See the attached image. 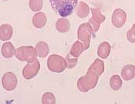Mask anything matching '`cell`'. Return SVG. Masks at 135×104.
<instances>
[{
  "label": "cell",
  "mask_w": 135,
  "mask_h": 104,
  "mask_svg": "<svg viewBox=\"0 0 135 104\" xmlns=\"http://www.w3.org/2000/svg\"><path fill=\"white\" fill-rule=\"evenodd\" d=\"M53 11L62 17L72 14L77 6V0H50Z\"/></svg>",
  "instance_id": "6da1fadb"
},
{
  "label": "cell",
  "mask_w": 135,
  "mask_h": 104,
  "mask_svg": "<svg viewBox=\"0 0 135 104\" xmlns=\"http://www.w3.org/2000/svg\"><path fill=\"white\" fill-rule=\"evenodd\" d=\"M99 76L100 75L90 67L86 76H83L79 79L77 82L78 89L83 93H86L90 90L94 89L98 82Z\"/></svg>",
  "instance_id": "7a4b0ae2"
},
{
  "label": "cell",
  "mask_w": 135,
  "mask_h": 104,
  "mask_svg": "<svg viewBox=\"0 0 135 104\" xmlns=\"http://www.w3.org/2000/svg\"><path fill=\"white\" fill-rule=\"evenodd\" d=\"M15 56L22 62L30 63L36 60L38 54L36 48H33L32 46H21L16 49Z\"/></svg>",
  "instance_id": "3957f363"
},
{
  "label": "cell",
  "mask_w": 135,
  "mask_h": 104,
  "mask_svg": "<svg viewBox=\"0 0 135 104\" xmlns=\"http://www.w3.org/2000/svg\"><path fill=\"white\" fill-rule=\"evenodd\" d=\"M47 66L50 71L54 73H62L67 67L66 60L59 55L52 54L47 61Z\"/></svg>",
  "instance_id": "277c9868"
},
{
  "label": "cell",
  "mask_w": 135,
  "mask_h": 104,
  "mask_svg": "<svg viewBox=\"0 0 135 104\" xmlns=\"http://www.w3.org/2000/svg\"><path fill=\"white\" fill-rule=\"evenodd\" d=\"M93 30L94 29L89 22L83 23L82 25L80 26L78 29V32H77L78 39L83 42L86 50L90 47V39L92 36Z\"/></svg>",
  "instance_id": "5b68a950"
},
{
  "label": "cell",
  "mask_w": 135,
  "mask_h": 104,
  "mask_svg": "<svg viewBox=\"0 0 135 104\" xmlns=\"http://www.w3.org/2000/svg\"><path fill=\"white\" fill-rule=\"evenodd\" d=\"M40 69V62L36 60L34 62L28 63L22 70V76L26 80H30L35 77Z\"/></svg>",
  "instance_id": "8992f818"
},
{
  "label": "cell",
  "mask_w": 135,
  "mask_h": 104,
  "mask_svg": "<svg viewBox=\"0 0 135 104\" xmlns=\"http://www.w3.org/2000/svg\"><path fill=\"white\" fill-rule=\"evenodd\" d=\"M91 12H92V17L88 22L92 26L94 31L97 32L98 31L100 24L105 21L106 18L104 15H102V13L100 12V9L99 8H93L91 9Z\"/></svg>",
  "instance_id": "52a82bcc"
},
{
  "label": "cell",
  "mask_w": 135,
  "mask_h": 104,
  "mask_svg": "<svg viewBox=\"0 0 135 104\" xmlns=\"http://www.w3.org/2000/svg\"><path fill=\"white\" fill-rule=\"evenodd\" d=\"M2 86L3 87L8 90V91H12L16 89L18 80L16 76V75L12 73H6L2 77Z\"/></svg>",
  "instance_id": "ba28073f"
},
{
  "label": "cell",
  "mask_w": 135,
  "mask_h": 104,
  "mask_svg": "<svg viewBox=\"0 0 135 104\" xmlns=\"http://www.w3.org/2000/svg\"><path fill=\"white\" fill-rule=\"evenodd\" d=\"M127 14L124 11L121 9H115L112 16V23L116 28L122 27L126 22Z\"/></svg>",
  "instance_id": "9c48e42d"
},
{
  "label": "cell",
  "mask_w": 135,
  "mask_h": 104,
  "mask_svg": "<svg viewBox=\"0 0 135 104\" xmlns=\"http://www.w3.org/2000/svg\"><path fill=\"white\" fill-rule=\"evenodd\" d=\"M121 76L124 80L129 81L135 77V66L129 64L126 65L121 70Z\"/></svg>",
  "instance_id": "30bf717a"
},
{
  "label": "cell",
  "mask_w": 135,
  "mask_h": 104,
  "mask_svg": "<svg viewBox=\"0 0 135 104\" xmlns=\"http://www.w3.org/2000/svg\"><path fill=\"white\" fill-rule=\"evenodd\" d=\"M13 29L12 27L9 24L2 25L0 27V39L2 41H6L10 39L12 36Z\"/></svg>",
  "instance_id": "8fae6325"
},
{
  "label": "cell",
  "mask_w": 135,
  "mask_h": 104,
  "mask_svg": "<svg viewBox=\"0 0 135 104\" xmlns=\"http://www.w3.org/2000/svg\"><path fill=\"white\" fill-rule=\"evenodd\" d=\"M46 23V16L43 12H37L32 17V24L37 29L42 28Z\"/></svg>",
  "instance_id": "7c38bea8"
},
{
  "label": "cell",
  "mask_w": 135,
  "mask_h": 104,
  "mask_svg": "<svg viewBox=\"0 0 135 104\" xmlns=\"http://www.w3.org/2000/svg\"><path fill=\"white\" fill-rule=\"evenodd\" d=\"M110 50H111V47L110 43H108L107 42H103L102 43L100 44L98 47L97 55L101 59H107L110 53Z\"/></svg>",
  "instance_id": "4fadbf2b"
},
{
  "label": "cell",
  "mask_w": 135,
  "mask_h": 104,
  "mask_svg": "<svg viewBox=\"0 0 135 104\" xmlns=\"http://www.w3.org/2000/svg\"><path fill=\"white\" fill-rule=\"evenodd\" d=\"M76 15L80 18L81 19L86 18L90 13V9H89L88 5L82 1L80 2V3L76 7Z\"/></svg>",
  "instance_id": "5bb4252c"
},
{
  "label": "cell",
  "mask_w": 135,
  "mask_h": 104,
  "mask_svg": "<svg viewBox=\"0 0 135 104\" xmlns=\"http://www.w3.org/2000/svg\"><path fill=\"white\" fill-rule=\"evenodd\" d=\"M84 50H86V49H85L83 43L81 41L78 40L73 45L70 54L75 58H78Z\"/></svg>",
  "instance_id": "9a60e30c"
},
{
  "label": "cell",
  "mask_w": 135,
  "mask_h": 104,
  "mask_svg": "<svg viewBox=\"0 0 135 104\" xmlns=\"http://www.w3.org/2000/svg\"><path fill=\"white\" fill-rule=\"evenodd\" d=\"M35 48L36 49L38 56H40V58H45L50 52L49 46L47 43H46L45 42H39Z\"/></svg>",
  "instance_id": "2e32d148"
},
{
  "label": "cell",
  "mask_w": 135,
  "mask_h": 104,
  "mask_svg": "<svg viewBox=\"0 0 135 104\" xmlns=\"http://www.w3.org/2000/svg\"><path fill=\"white\" fill-rule=\"evenodd\" d=\"M16 49L11 42H6L2 47V54L6 58H11L15 54Z\"/></svg>",
  "instance_id": "e0dca14e"
},
{
  "label": "cell",
  "mask_w": 135,
  "mask_h": 104,
  "mask_svg": "<svg viewBox=\"0 0 135 104\" xmlns=\"http://www.w3.org/2000/svg\"><path fill=\"white\" fill-rule=\"evenodd\" d=\"M70 24L66 19H59L56 23V28L60 32H66L69 31Z\"/></svg>",
  "instance_id": "ac0fdd59"
},
{
  "label": "cell",
  "mask_w": 135,
  "mask_h": 104,
  "mask_svg": "<svg viewBox=\"0 0 135 104\" xmlns=\"http://www.w3.org/2000/svg\"><path fill=\"white\" fill-rule=\"evenodd\" d=\"M123 85V82L120 77V76L118 75H114L113 76L110 80V86L111 87V89L114 91L119 90Z\"/></svg>",
  "instance_id": "d6986e66"
},
{
  "label": "cell",
  "mask_w": 135,
  "mask_h": 104,
  "mask_svg": "<svg viewBox=\"0 0 135 104\" xmlns=\"http://www.w3.org/2000/svg\"><path fill=\"white\" fill-rule=\"evenodd\" d=\"M90 68H92L95 72L98 73L100 76L104 72V63L102 60L97 59L93 64L90 66Z\"/></svg>",
  "instance_id": "ffe728a7"
},
{
  "label": "cell",
  "mask_w": 135,
  "mask_h": 104,
  "mask_svg": "<svg viewBox=\"0 0 135 104\" xmlns=\"http://www.w3.org/2000/svg\"><path fill=\"white\" fill-rule=\"evenodd\" d=\"M29 5L30 8L33 12H38L42 9L43 6V2L42 0H30Z\"/></svg>",
  "instance_id": "44dd1931"
},
{
  "label": "cell",
  "mask_w": 135,
  "mask_h": 104,
  "mask_svg": "<svg viewBox=\"0 0 135 104\" xmlns=\"http://www.w3.org/2000/svg\"><path fill=\"white\" fill-rule=\"evenodd\" d=\"M42 102L43 103H55L56 99L54 95L51 93H46L42 96Z\"/></svg>",
  "instance_id": "7402d4cb"
},
{
  "label": "cell",
  "mask_w": 135,
  "mask_h": 104,
  "mask_svg": "<svg viewBox=\"0 0 135 104\" xmlns=\"http://www.w3.org/2000/svg\"><path fill=\"white\" fill-rule=\"evenodd\" d=\"M66 64H67V68L71 69L73 66H75L76 65V62L78 60V58H75L72 56L70 53L66 56Z\"/></svg>",
  "instance_id": "603a6c76"
},
{
  "label": "cell",
  "mask_w": 135,
  "mask_h": 104,
  "mask_svg": "<svg viewBox=\"0 0 135 104\" xmlns=\"http://www.w3.org/2000/svg\"><path fill=\"white\" fill-rule=\"evenodd\" d=\"M127 40L129 42L135 43V23L133 25L131 29L127 32Z\"/></svg>",
  "instance_id": "cb8c5ba5"
}]
</instances>
